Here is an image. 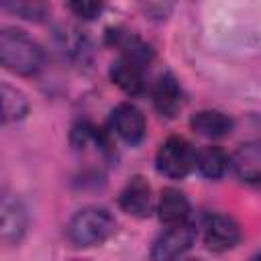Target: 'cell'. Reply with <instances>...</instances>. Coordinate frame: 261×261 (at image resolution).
Listing matches in <instances>:
<instances>
[{
    "instance_id": "1",
    "label": "cell",
    "mask_w": 261,
    "mask_h": 261,
    "mask_svg": "<svg viewBox=\"0 0 261 261\" xmlns=\"http://www.w3.org/2000/svg\"><path fill=\"white\" fill-rule=\"evenodd\" d=\"M43 49L27 33L18 29H4L0 33V61L18 75H33L43 67Z\"/></svg>"
},
{
    "instance_id": "2",
    "label": "cell",
    "mask_w": 261,
    "mask_h": 261,
    "mask_svg": "<svg viewBox=\"0 0 261 261\" xmlns=\"http://www.w3.org/2000/svg\"><path fill=\"white\" fill-rule=\"evenodd\" d=\"M114 218L102 206H88L75 212L67 224V239L75 247H94L114 232Z\"/></svg>"
},
{
    "instance_id": "3",
    "label": "cell",
    "mask_w": 261,
    "mask_h": 261,
    "mask_svg": "<svg viewBox=\"0 0 261 261\" xmlns=\"http://www.w3.org/2000/svg\"><path fill=\"white\" fill-rule=\"evenodd\" d=\"M155 165L159 173L171 179H181L196 167V151L184 137H169L161 143Z\"/></svg>"
},
{
    "instance_id": "4",
    "label": "cell",
    "mask_w": 261,
    "mask_h": 261,
    "mask_svg": "<svg viewBox=\"0 0 261 261\" xmlns=\"http://www.w3.org/2000/svg\"><path fill=\"white\" fill-rule=\"evenodd\" d=\"M196 241V228L188 222L167 226L151 247L153 261H175L179 259Z\"/></svg>"
},
{
    "instance_id": "5",
    "label": "cell",
    "mask_w": 261,
    "mask_h": 261,
    "mask_svg": "<svg viewBox=\"0 0 261 261\" xmlns=\"http://www.w3.org/2000/svg\"><path fill=\"white\" fill-rule=\"evenodd\" d=\"M241 241V228L234 218L226 214H210L204 222V243L210 251L222 253L237 247Z\"/></svg>"
},
{
    "instance_id": "6",
    "label": "cell",
    "mask_w": 261,
    "mask_h": 261,
    "mask_svg": "<svg viewBox=\"0 0 261 261\" xmlns=\"http://www.w3.org/2000/svg\"><path fill=\"white\" fill-rule=\"evenodd\" d=\"M112 128L122 141H126L128 145H137L143 141L147 124L143 112L135 104L122 102L112 110Z\"/></svg>"
},
{
    "instance_id": "7",
    "label": "cell",
    "mask_w": 261,
    "mask_h": 261,
    "mask_svg": "<svg viewBox=\"0 0 261 261\" xmlns=\"http://www.w3.org/2000/svg\"><path fill=\"white\" fill-rule=\"evenodd\" d=\"M118 204L130 216H137V218L149 216L151 214V188L147 179L141 175L130 177L118 196Z\"/></svg>"
},
{
    "instance_id": "8",
    "label": "cell",
    "mask_w": 261,
    "mask_h": 261,
    "mask_svg": "<svg viewBox=\"0 0 261 261\" xmlns=\"http://www.w3.org/2000/svg\"><path fill=\"white\" fill-rule=\"evenodd\" d=\"M184 104V94L181 88L177 84V80L171 73H163L159 75V80L153 86V106L155 110L165 116V118H173Z\"/></svg>"
},
{
    "instance_id": "9",
    "label": "cell",
    "mask_w": 261,
    "mask_h": 261,
    "mask_svg": "<svg viewBox=\"0 0 261 261\" xmlns=\"http://www.w3.org/2000/svg\"><path fill=\"white\" fill-rule=\"evenodd\" d=\"M0 216H2V228H0V234H2V241L6 245H14L22 239L24 230H27V212H24V206L12 198V196H4L2 198V204H0Z\"/></svg>"
},
{
    "instance_id": "10",
    "label": "cell",
    "mask_w": 261,
    "mask_h": 261,
    "mask_svg": "<svg viewBox=\"0 0 261 261\" xmlns=\"http://www.w3.org/2000/svg\"><path fill=\"white\" fill-rule=\"evenodd\" d=\"M230 165L243 181L259 184L261 181V141H251L241 145L232 155Z\"/></svg>"
},
{
    "instance_id": "11",
    "label": "cell",
    "mask_w": 261,
    "mask_h": 261,
    "mask_svg": "<svg viewBox=\"0 0 261 261\" xmlns=\"http://www.w3.org/2000/svg\"><path fill=\"white\" fill-rule=\"evenodd\" d=\"M190 126L194 133L206 139H222L230 135L234 122L228 114L220 110H200L190 118Z\"/></svg>"
},
{
    "instance_id": "12",
    "label": "cell",
    "mask_w": 261,
    "mask_h": 261,
    "mask_svg": "<svg viewBox=\"0 0 261 261\" xmlns=\"http://www.w3.org/2000/svg\"><path fill=\"white\" fill-rule=\"evenodd\" d=\"M157 212H159V220L167 226L184 224L188 222V216H190V202L179 190L165 188L159 196Z\"/></svg>"
},
{
    "instance_id": "13",
    "label": "cell",
    "mask_w": 261,
    "mask_h": 261,
    "mask_svg": "<svg viewBox=\"0 0 261 261\" xmlns=\"http://www.w3.org/2000/svg\"><path fill=\"white\" fill-rule=\"evenodd\" d=\"M112 82L128 96H139L145 90V77H143V65L130 61V59H116L110 67Z\"/></svg>"
},
{
    "instance_id": "14",
    "label": "cell",
    "mask_w": 261,
    "mask_h": 261,
    "mask_svg": "<svg viewBox=\"0 0 261 261\" xmlns=\"http://www.w3.org/2000/svg\"><path fill=\"white\" fill-rule=\"evenodd\" d=\"M110 37H112V43L122 51L124 59H130V61H135L139 65H147L153 59V49L145 41H141L137 35L112 31Z\"/></svg>"
},
{
    "instance_id": "15",
    "label": "cell",
    "mask_w": 261,
    "mask_h": 261,
    "mask_svg": "<svg viewBox=\"0 0 261 261\" xmlns=\"http://www.w3.org/2000/svg\"><path fill=\"white\" fill-rule=\"evenodd\" d=\"M230 165V159L226 157V153L220 147H204L200 151H196V167L198 171L208 177V179H218L226 173Z\"/></svg>"
},
{
    "instance_id": "16",
    "label": "cell",
    "mask_w": 261,
    "mask_h": 261,
    "mask_svg": "<svg viewBox=\"0 0 261 261\" xmlns=\"http://www.w3.org/2000/svg\"><path fill=\"white\" fill-rule=\"evenodd\" d=\"M0 96H2V120L4 122H14V120L24 118V114L29 112V102L20 90L8 84H2Z\"/></svg>"
},
{
    "instance_id": "17",
    "label": "cell",
    "mask_w": 261,
    "mask_h": 261,
    "mask_svg": "<svg viewBox=\"0 0 261 261\" xmlns=\"http://www.w3.org/2000/svg\"><path fill=\"white\" fill-rule=\"evenodd\" d=\"M67 8L75 14V16H80V18H84V20H92V18H96L102 10H104V4L102 2H88V0H77V2H69L67 4Z\"/></svg>"
},
{
    "instance_id": "18",
    "label": "cell",
    "mask_w": 261,
    "mask_h": 261,
    "mask_svg": "<svg viewBox=\"0 0 261 261\" xmlns=\"http://www.w3.org/2000/svg\"><path fill=\"white\" fill-rule=\"evenodd\" d=\"M4 8L20 14L22 18H29V20H39L43 14H45V8L43 4H31V2H16V4H4Z\"/></svg>"
},
{
    "instance_id": "19",
    "label": "cell",
    "mask_w": 261,
    "mask_h": 261,
    "mask_svg": "<svg viewBox=\"0 0 261 261\" xmlns=\"http://www.w3.org/2000/svg\"><path fill=\"white\" fill-rule=\"evenodd\" d=\"M251 261H261V251H259V253H255V255L251 257Z\"/></svg>"
}]
</instances>
